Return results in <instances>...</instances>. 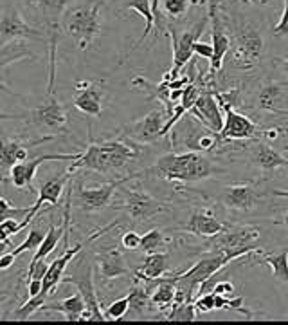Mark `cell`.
<instances>
[{
  "label": "cell",
  "mask_w": 288,
  "mask_h": 325,
  "mask_svg": "<svg viewBox=\"0 0 288 325\" xmlns=\"http://www.w3.org/2000/svg\"><path fill=\"white\" fill-rule=\"evenodd\" d=\"M141 154L142 143H137L125 134L121 139H112V141H94L90 138L81 156L72 161L67 172L76 173L77 170H85V172L110 175V173L121 172L130 161L137 159Z\"/></svg>",
  "instance_id": "cell-1"
},
{
  "label": "cell",
  "mask_w": 288,
  "mask_h": 325,
  "mask_svg": "<svg viewBox=\"0 0 288 325\" xmlns=\"http://www.w3.org/2000/svg\"><path fill=\"white\" fill-rule=\"evenodd\" d=\"M227 27L232 42L231 51L227 54L231 67L236 71H245V73L254 71L261 63L263 56H265V49H267L263 31L259 29L258 24L240 20V18L232 22L229 20Z\"/></svg>",
  "instance_id": "cell-2"
},
{
  "label": "cell",
  "mask_w": 288,
  "mask_h": 325,
  "mask_svg": "<svg viewBox=\"0 0 288 325\" xmlns=\"http://www.w3.org/2000/svg\"><path fill=\"white\" fill-rule=\"evenodd\" d=\"M146 172L164 181L187 184L209 179L215 173V165L204 152H173L160 157Z\"/></svg>",
  "instance_id": "cell-3"
},
{
  "label": "cell",
  "mask_w": 288,
  "mask_h": 325,
  "mask_svg": "<svg viewBox=\"0 0 288 325\" xmlns=\"http://www.w3.org/2000/svg\"><path fill=\"white\" fill-rule=\"evenodd\" d=\"M101 9L103 2L95 0L90 4L69 6L61 17V29L77 43L79 51H88L101 33Z\"/></svg>",
  "instance_id": "cell-4"
},
{
  "label": "cell",
  "mask_w": 288,
  "mask_h": 325,
  "mask_svg": "<svg viewBox=\"0 0 288 325\" xmlns=\"http://www.w3.org/2000/svg\"><path fill=\"white\" fill-rule=\"evenodd\" d=\"M171 143L176 152H211L216 147L224 145L220 134L213 132L209 126L204 125L198 117L187 112L180 121L173 126Z\"/></svg>",
  "instance_id": "cell-5"
},
{
  "label": "cell",
  "mask_w": 288,
  "mask_h": 325,
  "mask_svg": "<svg viewBox=\"0 0 288 325\" xmlns=\"http://www.w3.org/2000/svg\"><path fill=\"white\" fill-rule=\"evenodd\" d=\"M213 240L209 246L216 247V249H225V251L232 253L236 258L241 256H249L252 253L259 255L261 247L256 246V242L259 240V228L250 224H232L225 228L224 231L216 237H213Z\"/></svg>",
  "instance_id": "cell-6"
},
{
  "label": "cell",
  "mask_w": 288,
  "mask_h": 325,
  "mask_svg": "<svg viewBox=\"0 0 288 325\" xmlns=\"http://www.w3.org/2000/svg\"><path fill=\"white\" fill-rule=\"evenodd\" d=\"M15 119H24L26 123L35 125L42 132H49L58 136L60 132H67L69 128V114L58 100L54 92H49V100L40 107L33 108L26 116H15Z\"/></svg>",
  "instance_id": "cell-7"
},
{
  "label": "cell",
  "mask_w": 288,
  "mask_h": 325,
  "mask_svg": "<svg viewBox=\"0 0 288 325\" xmlns=\"http://www.w3.org/2000/svg\"><path fill=\"white\" fill-rule=\"evenodd\" d=\"M207 26H209V15H206L202 20H198L195 26L182 31V33H178L175 27L169 26L168 35L171 36V49H173V63H171V69H169V74H171L173 78H178V73L195 56L193 52L195 43L200 40V36H202V33L206 31Z\"/></svg>",
  "instance_id": "cell-8"
},
{
  "label": "cell",
  "mask_w": 288,
  "mask_h": 325,
  "mask_svg": "<svg viewBox=\"0 0 288 325\" xmlns=\"http://www.w3.org/2000/svg\"><path fill=\"white\" fill-rule=\"evenodd\" d=\"M65 284H72L76 289L81 293L83 300L86 303V309L83 312L81 321H105V311L99 305L98 295H95V286H94V269L90 264H86V258H83L76 269L72 271V277H63Z\"/></svg>",
  "instance_id": "cell-9"
},
{
  "label": "cell",
  "mask_w": 288,
  "mask_h": 325,
  "mask_svg": "<svg viewBox=\"0 0 288 325\" xmlns=\"http://www.w3.org/2000/svg\"><path fill=\"white\" fill-rule=\"evenodd\" d=\"M134 177H137V173H130L126 177L116 179V181H110L107 184H101V186L95 188H85V186H77L72 190V204L76 208L83 210V212L94 213V212H101V210L108 208L114 201V193H116V188L123 186L125 182L132 181Z\"/></svg>",
  "instance_id": "cell-10"
},
{
  "label": "cell",
  "mask_w": 288,
  "mask_h": 325,
  "mask_svg": "<svg viewBox=\"0 0 288 325\" xmlns=\"http://www.w3.org/2000/svg\"><path fill=\"white\" fill-rule=\"evenodd\" d=\"M123 193H125V199L116 206L125 210L130 219L134 222H139V224H144V222L151 221V219H155L157 215L168 210L166 204L160 203L159 199H155L153 195H150L148 191L137 190L134 186H125Z\"/></svg>",
  "instance_id": "cell-11"
},
{
  "label": "cell",
  "mask_w": 288,
  "mask_h": 325,
  "mask_svg": "<svg viewBox=\"0 0 288 325\" xmlns=\"http://www.w3.org/2000/svg\"><path fill=\"white\" fill-rule=\"evenodd\" d=\"M18 40H49V36L38 27L27 24L17 8L6 6L0 18V47Z\"/></svg>",
  "instance_id": "cell-12"
},
{
  "label": "cell",
  "mask_w": 288,
  "mask_h": 325,
  "mask_svg": "<svg viewBox=\"0 0 288 325\" xmlns=\"http://www.w3.org/2000/svg\"><path fill=\"white\" fill-rule=\"evenodd\" d=\"M168 119H169V116L166 110L155 108V110L148 112L144 117H141L137 121L126 125L125 128H123V134L142 145L155 143L159 138L166 136V123H168Z\"/></svg>",
  "instance_id": "cell-13"
},
{
  "label": "cell",
  "mask_w": 288,
  "mask_h": 325,
  "mask_svg": "<svg viewBox=\"0 0 288 325\" xmlns=\"http://www.w3.org/2000/svg\"><path fill=\"white\" fill-rule=\"evenodd\" d=\"M72 175L74 173L67 172V173H63V175H56V177H51L45 182H42V186L38 188V199H36V203L31 206V213L20 222L22 230L27 228L29 222L33 221L36 215H40L42 206H45V204L58 206V204H60L61 197H63V193L67 191V188H69V182H70V179H72Z\"/></svg>",
  "instance_id": "cell-14"
},
{
  "label": "cell",
  "mask_w": 288,
  "mask_h": 325,
  "mask_svg": "<svg viewBox=\"0 0 288 325\" xmlns=\"http://www.w3.org/2000/svg\"><path fill=\"white\" fill-rule=\"evenodd\" d=\"M58 136H43L40 139H31V141H20V139H2L0 145V168H2V179H8L9 172L15 165L27 161L29 157V150L33 147H38L42 143H47L56 139Z\"/></svg>",
  "instance_id": "cell-15"
},
{
  "label": "cell",
  "mask_w": 288,
  "mask_h": 325,
  "mask_svg": "<svg viewBox=\"0 0 288 325\" xmlns=\"http://www.w3.org/2000/svg\"><path fill=\"white\" fill-rule=\"evenodd\" d=\"M79 156H81V152H77V154H43V156H38L35 159L22 161V163L15 165L8 177L11 179V182H13V186L17 190H26V188L31 190L33 188V181L36 177V170L45 161H63V159L76 161Z\"/></svg>",
  "instance_id": "cell-16"
},
{
  "label": "cell",
  "mask_w": 288,
  "mask_h": 325,
  "mask_svg": "<svg viewBox=\"0 0 288 325\" xmlns=\"http://www.w3.org/2000/svg\"><path fill=\"white\" fill-rule=\"evenodd\" d=\"M263 193L256 182H236L225 188L222 204L234 212H250L261 203Z\"/></svg>",
  "instance_id": "cell-17"
},
{
  "label": "cell",
  "mask_w": 288,
  "mask_h": 325,
  "mask_svg": "<svg viewBox=\"0 0 288 325\" xmlns=\"http://www.w3.org/2000/svg\"><path fill=\"white\" fill-rule=\"evenodd\" d=\"M224 108V128L220 132V138L225 141H245L254 139L259 134L258 125L245 114L238 112L234 107H222Z\"/></svg>",
  "instance_id": "cell-18"
},
{
  "label": "cell",
  "mask_w": 288,
  "mask_h": 325,
  "mask_svg": "<svg viewBox=\"0 0 288 325\" xmlns=\"http://www.w3.org/2000/svg\"><path fill=\"white\" fill-rule=\"evenodd\" d=\"M105 98V82H77L74 107L86 116H101Z\"/></svg>",
  "instance_id": "cell-19"
},
{
  "label": "cell",
  "mask_w": 288,
  "mask_h": 325,
  "mask_svg": "<svg viewBox=\"0 0 288 325\" xmlns=\"http://www.w3.org/2000/svg\"><path fill=\"white\" fill-rule=\"evenodd\" d=\"M189 112L216 134H220L222 128H224V108L220 105L213 89H206L200 94V98L197 100V103H195V107L191 108Z\"/></svg>",
  "instance_id": "cell-20"
},
{
  "label": "cell",
  "mask_w": 288,
  "mask_h": 325,
  "mask_svg": "<svg viewBox=\"0 0 288 325\" xmlns=\"http://www.w3.org/2000/svg\"><path fill=\"white\" fill-rule=\"evenodd\" d=\"M225 228H227V224H224V222L220 221L211 208H197L189 215V219L184 224L182 231L197 235V237H202V238H213L222 233Z\"/></svg>",
  "instance_id": "cell-21"
},
{
  "label": "cell",
  "mask_w": 288,
  "mask_h": 325,
  "mask_svg": "<svg viewBox=\"0 0 288 325\" xmlns=\"http://www.w3.org/2000/svg\"><path fill=\"white\" fill-rule=\"evenodd\" d=\"M95 266H98V275L101 284L116 280L119 277H128L130 268L126 266V260L117 247H107L95 253Z\"/></svg>",
  "instance_id": "cell-22"
},
{
  "label": "cell",
  "mask_w": 288,
  "mask_h": 325,
  "mask_svg": "<svg viewBox=\"0 0 288 325\" xmlns=\"http://www.w3.org/2000/svg\"><path fill=\"white\" fill-rule=\"evenodd\" d=\"M83 246H85V242H77V244H74L72 247L67 246L63 249V253H61L56 260H52L51 266H49L47 275L43 277V286H42L43 295L49 296L52 291L58 287V284H61V280H63V275H65V271H67V268H69V264L72 262L74 258H76L77 253L81 251Z\"/></svg>",
  "instance_id": "cell-23"
},
{
  "label": "cell",
  "mask_w": 288,
  "mask_h": 325,
  "mask_svg": "<svg viewBox=\"0 0 288 325\" xmlns=\"http://www.w3.org/2000/svg\"><path fill=\"white\" fill-rule=\"evenodd\" d=\"M250 163L258 170H261L265 175H270L279 168L288 166V157L281 156L279 152L274 150L265 141H258L250 150Z\"/></svg>",
  "instance_id": "cell-24"
},
{
  "label": "cell",
  "mask_w": 288,
  "mask_h": 325,
  "mask_svg": "<svg viewBox=\"0 0 288 325\" xmlns=\"http://www.w3.org/2000/svg\"><path fill=\"white\" fill-rule=\"evenodd\" d=\"M166 273H169V253L157 251L146 255L141 268L134 271V277L137 282H153L166 277Z\"/></svg>",
  "instance_id": "cell-25"
},
{
  "label": "cell",
  "mask_w": 288,
  "mask_h": 325,
  "mask_svg": "<svg viewBox=\"0 0 288 325\" xmlns=\"http://www.w3.org/2000/svg\"><path fill=\"white\" fill-rule=\"evenodd\" d=\"M85 309H86V303H85V300H83L81 293L77 291L76 295L67 296V298H63L61 302L43 303L40 311L61 312L67 321H81V316H83V312H85Z\"/></svg>",
  "instance_id": "cell-26"
},
{
  "label": "cell",
  "mask_w": 288,
  "mask_h": 325,
  "mask_svg": "<svg viewBox=\"0 0 288 325\" xmlns=\"http://www.w3.org/2000/svg\"><path fill=\"white\" fill-rule=\"evenodd\" d=\"M29 6L43 15V22L49 27H58L61 24V17L69 8V0H27Z\"/></svg>",
  "instance_id": "cell-27"
},
{
  "label": "cell",
  "mask_w": 288,
  "mask_h": 325,
  "mask_svg": "<svg viewBox=\"0 0 288 325\" xmlns=\"http://www.w3.org/2000/svg\"><path fill=\"white\" fill-rule=\"evenodd\" d=\"M123 11H137L142 18H144V33L137 40L134 47L130 51H135L137 47H141L144 40L155 31V17H153V8H151V0H123Z\"/></svg>",
  "instance_id": "cell-28"
},
{
  "label": "cell",
  "mask_w": 288,
  "mask_h": 325,
  "mask_svg": "<svg viewBox=\"0 0 288 325\" xmlns=\"http://www.w3.org/2000/svg\"><path fill=\"white\" fill-rule=\"evenodd\" d=\"M43 238H45V233H43L40 228H35V226H33V228H29V233H27L26 240H24L20 246L15 247V249H11L9 253H4V255H2V258H0V269H2V271L9 269L11 266L15 264L17 256L22 255V253L33 251V249H38L40 244L43 242Z\"/></svg>",
  "instance_id": "cell-29"
},
{
  "label": "cell",
  "mask_w": 288,
  "mask_h": 325,
  "mask_svg": "<svg viewBox=\"0 0 288 325\" xmlns=\"http://www.w3.org/2000/svg\"><path fill=\"white\" fill-rule=\"evenodd\" d=\"M128 298H130L128 314L132 316V320H141V318L150 311L151 305H153V303H151L150 287H148L146 284H144V286H139L137 280H135L134 287L130 289Z\"/></svg>",
  "instance_id": "cell-30"
},
{
  "label": "cell",
  "mask_w": 288,
  "mask_h": 325,
  "mask_svg": "<svg viewBox=\"0 0 288 325\" xmlns=\"http://www.w3.org/2000/svg\"><path fill=\"white\" fill-rule=\"evenodd\" d=\"M254 264L268 266V268L272 269L274 278H277L279 282H283V284L288 286V246L279 253H268V255L259 253V255L254 258Z\"/></svg>",
  "instance_id": "cell-31"
},
{
  "label": "cell",
  "mask_w": 288,
  "mask_h": 325,
  "mask_svg": "<svg viewBox=\"0 0 288 325\" xmlns=\"http://www.w3.org/2000/svg\"><path fill=\"white\" fill-rule=\"evenodd\" d=\"M288 87L284 85V83H267V85H263L261 89H259L258 92V101H256V105H258V108H261V110H267V112H274L277 110V103H279L281 100H283L284 92H286Z\"/></svg>",
  "instance_id": "cell-32"
},
{
  "label": "cell",
  "mask_w": 288,
  "mask_h": 325,
  "mask_svg": "<svg viewBox=\"0 0 288 325\" xmlns=\"http://www.w3.org/2000/svg\"><path fill=\"white\" fill-rule=\"evenodd\" d=\"M204 0H160V11L166 20H180L191 6H202Z\"/></svg>",
  "instance_id": "cell-33"
},
{
  "label": "cell",
  "mask_w": 288,
  "mask_h": 325,
  "mask_svg": "<svg viewBox=\"0 0 288 325\" xmlns=\"http://www.w3.org/2000/svg\"><path fill=\"white\" fill-rule=\"evenodd\" d=\"M197 307L195 302H184V303H175L168 312L164 320L168 321H195L197 320Z\"/></svg>",
  "instance_id": "cell-34"
},
{
  "label": "cell",
  "mask_w": 288,
  "mask_h": 325,
  "mask_svg": "<svg viewBox=\"0 0 288 325\" xmlns=\"http://www.w3.org/2000/svg\"><path fill=\"white\" fill-rule=\"evenodd\" d=\"M169 242V238L164 235L162 230H150L146 235H142L141 240V251L150 255V253L160 251V247H164Z\"/></svg>",
  "instance_id": "cell-35"
},
{
  "label": "cell",
  "mask_w": 288,
  "mask_h": 325,
  "mask_svg": "<svg viewBox=\"0 0 288 325\" xmlns=\"http://www.w3.org/2000/svg\"><path fill=\"white\" fill-rule=\"evenodd\" d=\"M45 300H47V295H43V293H40L36 296H29V300L26 303H22L20 307H17L13 311V320H18V321L29 320V316H33L36 311L42 309Z\"/></svg>",
  "instance_id": "cell-36"
},
{
  "label": "cell",
  "mask_w": 288,
  "mask_h": 325,
  "mask_svg": "<svg viewBox=\"0 0 288 325\" xmlns=\"http://www.w3.org/2000/svg\"><path fill=\"white\" fill-rule=\"evenodd\" d=\"M130 311V298L125 295L123 298L114 300L107 309H105V318L107 320H125V316Z\"/></svg>",
  "instance_id": "cell-37"
},
{
  "label": "cell",
  "mask_w": 288,
  "mask_h": 325,
  "mask_svg": "<svg viewBox=\"0 0 288 325\" xmlns=\"http://www.w3.org/2000/svg\"><path fill=\"white\" fill-rule=\"evenodd\" d=\"M0 217H2V221L4 219H17V221H24L27 215L31 213V208H15V206H11V203H9L6 197H2L0 199Z\"/></svg>",
  "instance_id": "cell-38"
},
{
  "label": "cell",
  "mask_w": 288,
  "mask_h": 325,
  "mask_svg": "<svg viewBox=\"0 0 288 325\" xmlns=\"http://www.w3.org/2000/svg\"><path fill=\"white\" fill-rule=\"evenodd\" d=\"M18 231H22L20 221H17V219H4V221L0 222V240H2V244L8 246L9 237L17 235Z\"/></svg>",
  "instance_id": "cell-39"
},
{
  "label": "cell",
  "mask_w": 288,
  "mask_h": 325,
  "mask_svg": "<svg viewBox=\"0 0 288 325\" xmlns=\"http://www.w3.org/2000/svg\"><path fill=\"white\" fill-rule=\"evenodd\" d=\"M49 266L51 264H49L45 258L31 260L29 268H27V280H43V277H45L47 271H49Z\"/></svg>",
  "instance_id": "cell-40"
},
{
  "label": "cell",
  "mask_w": 288,
  "mask_h": 325,
  "mask_svg": "<svg viewBox=\"0 0 288 325\" xmlns=\"http://www.w3.org/2000/svg\"><path fill=\"white\" fill-rule=\"evenodd\" d=\"M141 240L142 237L135 231H125L121 237V246L128 251H135V249H141Z\"/></svg>",
  "instance_id": "cell-41"
},
{
  "label": "cell",
  "mask_w": 288,
  "mask_h": 325,
  "mask_svg": "<svg viewBox=\"0 0 288 325\" xmlns=\"http://www.w3.org/2000/svg\"><path fill=\"white\" fill-rule=\"evenodd\" d=\"M193 52L197 54V56L206 58V60L211 61L213 56H215V47H213V43H211V42L207 43V42H202V40H198V42L195 43Z\"/></svg>",
  "instance_id": "cell-42"
},
{
  "label": "cell",
  "mask_w": 288,
  "mask_h": 325,
  "mask_svg": "<svg viewBox=\"0 0 288 325\" xmlns=\"http://www.w3.org/2000/svg\"><path fill=\"white\" fill-rule=\"evenodd\" d=\"M275 36H288V0H284V9L281 13L279 22L274 26Z\"/></svg>",
  "instance_id": "cell-43"
},
{
  "label": "cell",
  "mask_w": 288,
  "mask_h": 325,
  "mask_svg": "<svg viewBox=\"0 0 288 325\" xmlns=\"http://www.w3.org/2000/svg\"><path fill=\"white\" fill-rule=\"evenodd\" d=\"M213 293H216V295H224V296H232V293H234V284H232L231 280L216 282Z\"/></svg>",
  "instance_id": "cell-44"
},
{
  "label": "cell",
  "mask_w": 288,
  "mask_h": 325,
  "mask_svg": "<svg viewBox=\"0 0 288 325\" xmlns=\"http://www.w3.org/2000/svg\"><path fill=\"white\" fill-rule=\"evenodd\" d=\"M279 134H281L279 128H267V130H263V132H261L263 138L268 139V141H274V139H277V138H279Z\"/></svg>",
  "instance_id": "cell-45"
},
{
  "label": "cell",
  "mask_w": 288,
  "mask_h": 325,
  "mask_svg": "<svg viewBox=\"0 0 288 325\" xmlns=\"http://www.w3.org/2000/svg\"><path fill=\"white\" fill-rule=\"evenodd\" d=\"M281 71H283V73L288 76V58H286V60L281 61Z\"/></svg>",
  "instance_id": "cell-46"
},
{
  "label": "cell",
  "mask_w": 288,
  "mask_h": 325,
  "mask_svg": "<svg viewBox=\"0 0 288 325\" xmlns=\"http://www.w3.org/2000/svg\"><path fill=\"white\" fill-rule=\"evenodd\" d=\"M247 2H250V4L259 6V4H267V2H270V0H247Z\"/></svg>",
  "instance_id": "cell-47"
},
{
  "label": "cell",
  "mask_w": 288,
  "mask_h": 325,
  "mask_svg": "<svg viewBox=\"0 0 288 325\" xmlns=\"http://www.w3.org/2000/svg\"><path fill=\"white\" fill-rule=\"evenodd\" d=\"M279 224H283V226H286V228H288V212L283 215V219L279 221Z\"/></svg>",
  "instance_id": "cell-48"
},
{
  "label": "cell",
  "mask_w": 288,
  "mask_h": 325,
  "mask_svg": "<svg viewBox=\"0 0 288 325\" xmlns=\"http://www.w3.org/2000/svg\"><path fill=\"white\" fill-rule=\"evenodd\" d=\"M218 2H220V6H224V2H225V0H218Z\"/></svg>",
  "instance_id": "cell-49"
},
{
  "label": "cell",
  "mask_w": 288,
  "mask_h": 325,
  "mask_svg": "<svg viewBox=\"0 0 288 325\" xmlns=\"http://www.w3.org/2000/svg\"><path fill=\"white\" fill-rule=\"evenodd\" d=\"M284 150H288V145H284Z\"/></svg>",
  "instance_id": "cell-50"
}]
</instances>
